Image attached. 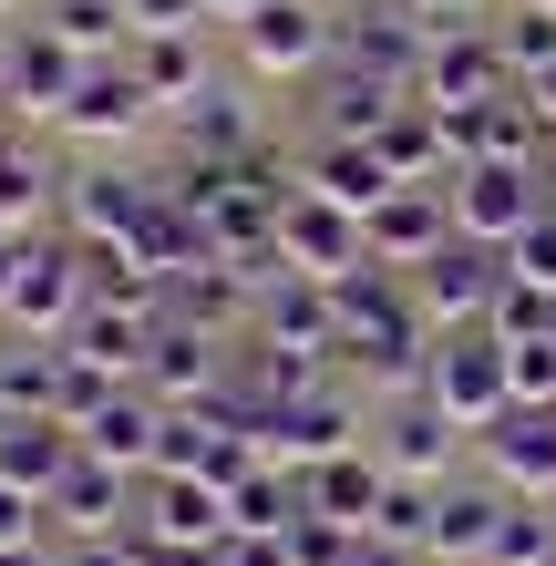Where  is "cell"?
Masks as SVG:
<instances>
[{
  "label": "cell",
  "instance_id": "29",
  "mask_svg": "<svg viewBox=\"0 0 556 566\" xmlns=\"http://www.w3.org/2000/svg\"><path fill=\"white\" fill-rule=\"evenodd\" d=\"M484 566H556V525L526 515V505H505V525H495V546H484Z\"/></svg>",
  "mask_w": 556,
  "mask_h": 566
},
{
  "label": "cell",
  "instance_id": "1",
  "mask_svg": "<svg viewBox=\"0 0 556 566\" xmlns=\"http://www.w3.org/2000/svg\"><path fill=\"white\" fill-rule=\"evenodd\" d=\"M422 391L464 422V432H495L515 412V371H505V340L495 329H453V340H433V360H422Z\"/></svg>",
  "mask_w": 556,
  "mask_h": 566
},
{
  "label": "cell",
  "instance_id": "15",
  "mask_svg": "<svg viewBox=\"0 0 556 566\" xmlns=\"http://www.w3.org/2000/svg\"><path fill=\"white\" fill-rule=\"evenodd\" d=\"M145 104H155V93L135 83V62H93L83 93L62 104V124H73V135H135V114H145Z\"/></svg>",
  "mask_w": 556,
  "mask_h": 566
},
{
  "label": "cell",
  "instance_id": "25",
  "mask_svg": "<svg viewBox=\"0 0 556 566\" xmlns=\"http://www.w3.org/2000/svg\"><path fill=\"white\" fill-rule=\"evenodd\" d=\"M495 42H505V62H515V83L546 73V62H556V11H546V0H515V11L495 21Z\"/></svg>",
  "mask_w": 556,
  "mask_h": 566
},
{
  "label": "cell",
  "instance_id": "23",
  "mask_svg": "<svg viewBox=\"0 0 556 566\" xmlns=\"http://www.w3.org/2000/svg\"><path fill=\"white\" fill-rule=\"evenodd\" d=\"M52 515H73L83 525V536H114V515H124V474H114V463H73V474H62V494H52Z\"/></svg>",
  "mask_w": 556,
  "mask_h": 566
},
{
  "label": "cell",
  "instance_id": "33",
  "mask_svg": "<svg viewBox=\"0 0 556 566\" xmlns=\"http://www.w3.org/2000/svg\"><path fill=\"white\" fill-rule=\"evenodd\" d=\"M505 258H515L505 279H526V289H556V207H546V217H536V227H526V238H515Z\"/></svg>",
  "mask_w": 556,
  "mask_h": 566
},
{
  "label": "cell",
  "instance_id": "4",
  "mask_svg": "<svg viewBox=\"0 0 556 566\" xmlns=\"http://www.w3.org/2000/svg\"><path fill=\"white\" fill-rule=\"evenodd\" d=\"M495 93H515V62H505V42H495V31H443V42H433V62H422V104H495Z\"/></svg>",
  "mask_w": 556,
  "mask_h": 566
},
{
  "label": "cell",
  "instance_id": "28",
  "mask_svg": "<svg viewBox=\"0 0 556 566\" xmlns=\"http://www.w3.org/2000/svg\"><path fill=\"white\" fill-rule=\"evenodd\" d=\"M42 165H31V145H11L0 135V238H21V217H42Z\"/></svg>",
  "mask_w": 556,
  "mask_h": 566
},
{
  "label": "cell",
  "instance_id": "40",
  "mask_svg": "<svg viewBox=\"0 0 556 566\" xmlns=\"http://www.w3.org/2000/svg\"><path fill=\"white\" fill-rule=\"evenodd\" d=\"M361 566H412V546H381V536H371V546H361Z\"/></svg>",
  "mask_w": 556,
  "mask_h": 566
},
{
  "label": "cell",
  "instance_id": "9",
  "mask_svg": "<svg viewBox=\"0 0 556 566\" xmlns=\"http://www.w3.org/2000/svg\"><path fill=\"white\" fill-rule=\"evenodd\" d=\"M83 453H93V463H114V474L155 463V453H166V402H155V391H114V402H93Z\"/></svg>",
  "mask_w": 556,
  "mask_h": 566
},
{
  "label": "cell",
  "instance_id": "10",
  "mask_svg": "<svg viewBox=\"0 0 556 566\" xmlns=\"http://www.w3.org/2000/svg\"><path fill=\"white\" fill-rule=\"evenodd\" d=\"M484 453H495V474H505V484L556 494V402H515L495 432H484Z\"/></svg>",
  "mask_w": 556,
  "mask_h": 566
},
{
  "label": "cell",
  "instance_id": "6",
  "mask_svg": "<svg viewBox=\"0 0 556 566\" xmlns=\"http://www.w3.org/2000/svg\"><path fill=\"white\" fill-rule=\"evenodd\" d=\"M412 298H422V319H495L505 269H484V248H474V238H453L433 269H412Z\"/></svg>",
  "mask_w": 556,
  "mask_h": 566
},
{
  "label": "cell",
  "instance_id": "43",
  "mask_svg": "<svg viewBox=\"0 0 556 566\" xmlns=\"http://www.w3.org/2000/svg\"><path fill=\"white\" fill-rule=\"evenodd\" d=\"M546 11H556V0H546Z\"/></svg>",
  "mask_w": 556,
  "mask_h": 566
},
{
  "label": "cell",
  "instance_id": "34",
  "mask_svg": "<svg viewBox=\"0 0 556 566\" xmlns=\"http://www.w3.org/2000/svg\"><path fill=\"white\" fill-rule=\"evenodd\" d=\"M52 505H42V494H31V484H11V474H0V546H31V525H42Z\"/></svg>",
  "mask_w": 556,
  "mask_h": 566
},
{
  "label": "cell",
  "instance_id": "32",
  "mask_svg": "<svg viewBox=\"0 0 556 566\" xmlns=\"http://www.w3.org/2000/svg\"><path fill=\"white\" fill-rule=\"evenodd\" d=\"M505 371H515V402H556V329L505 340Z\"/></svg>",
  "mask_w": 556,
  "mask_h": 566
},
{
  "label": "cell",
  "instance_id": "19",
  "mask_svg": "<svg viewBox=\"0 0 556 566\" xmlns=\"http://www.w3.org/2000/svg\"><path fill=\"white\" fill-rule=\"evenodd\" d=\"M135 83L155 93V104H196L207 93V62H196V31H135Z\"/></svg>",
  "mask_w": 556,
  "mask_h": 566
},
{
  "label": "cell",
  "instance_id": "27",
  "mask_svg": "<svg viewBox=\"0 0 556 566\" xmlns=\"http://www.w3.org/2000/svg\"><path fill=\"white\" fill-rule=\"evenodd\" d=\"M361 525H340V515H300L289 525V566H361Z\"/></svg>",
  "mask_w": 556,
  "mask_h": 566
},
{
  "label": "cell",
  "instance_id": "2",
  "mask_svg": "<svg viewBox=\"0 0 556 566\" xmlns=\"http://www.w3.org/2000/svg\"><path fill=\"white\" fill-rule=\"evenodd\" d=\"M422 350H433V340H422V298H402V289L371 279V269L340 279V360H371V371L402 381Z\"/></svg>",
  "mask_w": 556,
  "mask_h": 566
},
{
  "label": "cell",
  "instance_id": "30",
  "mask_svg": "<svg viewBox=\"0 0 556 566\" xmlns=\"http://www.w3.org/2000/svg\"><path fill=\"white\" fill-rule=\"evenodd\" d=\"M186 135H196V155H207V165H248V114L217 104V93H196V124H186Z\"/></svg>",
  "mask_w": 556,
  "mask_h": 566
},
{
  "label": "cell",
  "instance_id": "22",
  "mask_svg": "<svg viewBox=\"0 0 556 566\" xmlns=\"http://www.w3.org/2000/svg\"><path fill=\"white\" fill-rule=\"evenodd\" d=\"M391 432H402V443H391V474L433 484V463H443V443H453L464 422H453V412L433 402V391H412V402H402V422H391Z\"/></svg>",
  "mask_w": 556,
  "mask_h": 566
},
{
  "label": "cell",
  "instance_id": "24",
  "mask_svg": "<svg viewBox=\"0 0 556 566\" xmlns=\"http://www.w3.org/2000/svg\"><path fill=\"white\" fill-rule=\"evenodd\" d=\"M227 515H238L248 536H289V525H300L310 505H289V484H279V463H258V474H248L238 494H227Z\"/></svg>",
  "mask_w": 556,
  "mask_h": 566
},
{
  "label": "cell",
  "instance_id": "41",
  "mask_svg": "<svg viewBox=\"0 0 556 566\" xmlns=\"http://www.w3.org/2000/svg\"><path fill=\"white\" fill-rule=\"evenodd\" d=\"M207 11H217V21H248V11H269V0H207Z\"/></svg>",
  "mask_w": 556,
  "mask_h": 566
},
{
  "label": "cell",
  "instance_id": "35",
  "mask_svg": "<svg viewBox=\"0 0 556 566\" xmlns=\"http://www.w3.org/2000/svg\"><path fill=\"white\" fill-rule=\"evenodd\" d=\"M135 11V31H196V21H217L207 0H124Z\"/></svg>",
  "mask_w": 556,
  "mask_h": 566
},
{
  "label": "cell",
  "instance_id": "3",
  "mask_svg": "<svg viewBox=\"0 0 556 566\" xmlns=\"http://www.w3.org/2000/svg\"><path fill=\"white\" fill-rule=\"evenodd\" d=\"M536 217H546L536 165H464V176H453V238H474V248H515Z\"/></svg>",
  "mask_w": 556,
  "mask_h": 566
},
{
  "label": "cell",
  "instance_id": "5",
  "mask_svg": "<svg viewBox=\"0 0 556 566\" xmlns=\"http://www.w3.org/2000/svg\"><path fill=\"white\" fill-rule=\"evenodd\" d=\"M238 42H248V73H310V62H331L340 31L319 21L310 0H269V11L238 21Z\"/></svg>",
  "mask_w": 556,
  "mask_h": 566
},
{
  "label": "cell",
  "instance_id": "14",
  "mask_svg": "<svg viewBox=\"0 0 556 566\" xmlns=\"http://www.w3.org/2000/svg\"><path fill=\"white\" fill-rule=\"evenodd\" d=\"M83 73H93V62H83L73 42L31 31V42H21V62H11V104H21V114H52V124H62V104L83 93Z\"/></svg>",
  "mask_w": 556,
  "mask_h": 566
},
{
  "label": "cell",
  "instance_id": "11",
  "mask_svg": "<svg viewBox=\"0 0 556 566\" xmlns=\"http://www.w3.org/2000/svg\"><path fill=\"white\" fill-rule=\"evenodd\" d=\"M310 196H331L340 217H381V196H402V176L381 165V145H319V165H310Z\"/></svg>",
  "mask_w": 556,
  "mask_h": 566
},
{
  "label": "cell",
  "instance_id": "21",
  "mask_svg": "<svg viewBox=\"0 0 556 566\" xmlns=\"http://www.w3.org/2000/svg\"><path fill=\"white\" fill-rule=\"evenodd\" d=\"M52 42H73L83 62H114V42H135V11L124 0H52Z\"/></svg>",
  "mask_w": 556,
  "mask_h": 566
},
{
  "label": "cell",
  "instance_id": "8",
  "mask_svg": "<svg viewBox=\"0 0 556 566\" xmlns=\"http://www.w3.org/2000/svg\"><path fill=\"white\" fill-rule=\"evenodd\" d=\"M443 207H453V186H402V196H381L371 258H391V269H433V258L453 248V238H443Z\"/></svg>",
  "mask_w": 556,
  "mask_h": 566
},
{
  "label": "cell",
  "instance_id": "13",
  "mask_svg": "<svg viewBox=\"0 0 556 566\" xmlns=\"http://www.w3.org/2000/svg\"><path fill=\"white\" fill-rule=\"evenodd\" d=\"M155 536H166V546H227V536H238V515H227V484H196V474H166V484H155Z\"/></svg>",
  "mask_w": 556,
  "mask_h": 566
},
{
  "label": "cell",
  "instance_id": "16",
  "mask_svg": "<svg viewBox=\"0 0 556 566\" xmlns=\"http://www.w3.org/2000/svg\"><path fill=\"white\" fill-rule=\"evenodd\" d=\"M62 350L93 360L104 381H135V371H145V310H104V298H93V310L73 319V340H62Z\"/></svg>",
  "mask_w": 556,
  "mask_h": 566
},
{
  "label": "cell",
  "instance_id": "36",
  "mask_svg": "<svg viewBox=\"0 0 556 566\" xmlns=\"http://www.w3.org/2000/svg\"><path fill=\"white\" fill-rule=\"evenodd\" d=\"M217 566H289V536H248L238 525V536L217 546Z\"/></svg>",
  "mask_w": 556,
  "mask_h": 566
},
{
  "label": "cell",
  "instance_id": "7",
  "mask_svg": "<svg viewBox=\"0 0 556 566\" xmlns=\"http://www.w3.org/2000/svg\"><path fill=\"white\" fill-rule=\"evenodd\" d=\"M350 422L340 402H319V391H300V402H279V412H258V453L269 463H340L350 453Z\"/></svg>",
  "mask_w": 556,
  "mask_h": 566
},
{
  "label": "cell",
  "instance_id": "42",
  "mask_svg": "<svg viewBox=\"0 0 556 566\" xmlns=\"http://www.w3.org/2000/svg\"><path fill=\"white\" fill-rule=\"evenodd\" d=\"M11 62H21V42H11V31H0V93H11Z\"/></svg>",
  "mask_w": 556,
  "mask_h": 566
},
{
  "label": "cell",
  "instance_id": "39",
  "mask_svg": "<svg viewBox=\"0 0 556 566\" xmlns=\"http://www.w3.org/2000/svg\"><path fill=\"white\" fill-rule=\"evenodd\" d=\"M526 104H536V124H556V62H546V73H526Z\"/></svg>",
  "mask_w": 556,
  "mask_h": 566
},
{
  "label": "cell",
  "instance_id": "18",
  "mask_svg": "<svg viewBox=\"0 0 556 566\" xmlns=\"http://www.w3.org/2000/svg\"><path fill=\"white\" fill-rule=\"evenodd\" d=\"M155 217V186H135V176H73V238L93 248V238H135V227Z\"/></svg>",
  "mask_w": 556,
  "mask_h": 566
},
{
  "label": "cell",
  "instance_id": "31",
  "mask_svg": "<svg viewBox=\"0 0 556 566\" xmlns=\"http://www.w3.org/2000/svg\"><path fill=\"white\" fill-rule=\"evenodd\" d=\"M238 310H248L238 269H196V279H186V329H227Z\"/></svg>",
  "mask_w": 556,
  "mask_h": 566
},
{
  "label": "cell",
  "instance_id": "20",
  "mask_svg": "<svg viewBox=\"0 0 556 566\" xmlns=\"http://www.w3.org/2000/svg\"><path fill=\"white\" fill-rule=\"evenodd\" d=\"M505 525V494H433V536H422V556H484Z\"/></svg>",
  "mask_w": 556,
  "mask_h": 566
},
{
  "label": "cell",
  "instance_id": "38",
  "mask_svg": "<svg viewBox=\"0 0 556 566\" xmlns=\"http://www.w3.org/2000/svg\"><path fill=\"white\" fill-rule=\"evenodd\" d=\"M73 566H145V556H135V546H114V536H93V546H83Z\"/></svg>",
  "mask_w": 556,
  "mask_h": 566
},
{
  "label": "cell",
  "instance_id": "17",
  "mask_svg": "<svg viewBox=\"0 0 556 566\" xmlns=\"http://www.w3.org/2000/svg\"><path fill=\"white\" fill-rule=\"evenodd\" d=\"M381 494H391V463L340 453V463H319V474H310V515H340V525H361V536H371Z\"/></svg>",
  "mask_w": 556,
  "mask_h": 566
},
{
  "label": "cell",
  "instance_id": "26",
  "mask_svg": "<svg viewBox=\"0 0 556 566\" xmlns=\"http://www.w3.org/2000/svg\"><path fill=\"white\" fill-rule=\"evenodd\" d=\"M155 350H166V360H155V381H145V391L186 412V391H207V329H166Z\"/></svg>",
  "mask_w": 556,
  "mask_h": 566
},
{
  "label": "cell",
  "instance_id": "37",
  "mask_svg": "<svg viewBox=\"0 0 556 566\" xmlns=\"http://www.w3.org/2000/svg\"><path fill=\"white\" fill-rule=\"evenodd\" d=\"M21 258H31L21 238H0V310H11V298H21Z\"/></svg>",
  "mask_w": 556,
  "mask_h": 566
},
{
  "label": "cell",
  "instance_id": "12",
  "mask_svg": "<svg viewBox=\"0 0 556 566\" xmlns=\"http://www.w3.org/2000/svg\"><path fill=\"white\" fill-rule=\"evenodd\" d=\"M73 463H83V432H73V422H0V474L31 484L42 505L62 494V474H73Z\"/></svg>",
  "mask_w": 556,
  "mask_h": 566
}]
</instances>
